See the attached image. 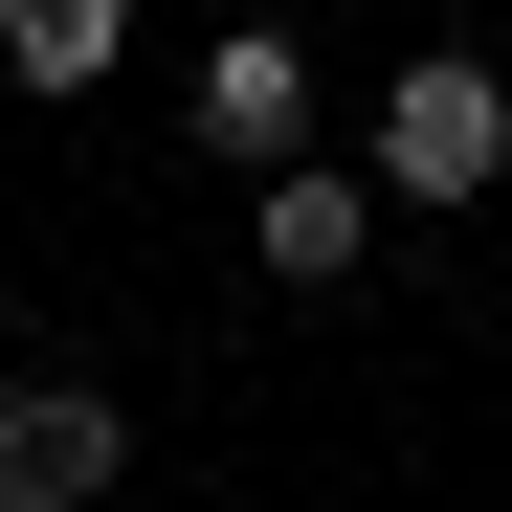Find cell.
I'll return each mask as SVG.
<instances>
[{"instance_id": "6da1fadb", "label": "cell", "mask_w": 512, "mask_h": 512, "mask_svg": "<svg viewBox=\"0 0 512 512\" xmlns=\"http://www.w3.org/2000/svg\"><path fill=\"white\" fill-rule=\"evenodd\" d=\"M357 179H379V223H468V201L512 179V67H490V45H401Z\"/></svg>"}, {"instance_id": "7a4b0ae2", "label": "cell", "mask_w": 512, "mask_h": 512, "mask_svg": "<svg viewBox=\"0 0 512 512\" xmlns=\"http://www.w3.org/2000/svg\"><path fill=\"white\" fill-rule=\"evenodd\" d=\"M112 468H134V401H90V379H0V512H112Z\"/></svg>"}, {"instance_id": "3957f363", "label": "cell", "mask_w": 512, "mask_h": 512, "mask_svg": "<svg viewBox=\"0 0 512 512\" xmlns=\"http://www.w3.org/2000/svg\"><path fill=\"white\" fill-rule=\"evenodd\" d=\"M179 112H201V156H245V179H290V156H312V45L268 23V0H245V23L201 45V90H179Z\"/></svg>"}, {"instance_id": "277c9868", "label": "cell", "mask_w": 512, "mask_h": 512, "mask_svg": "<svg viewBox=\"0 0 512 512\" xmlns=\"http://www.w3.org/2000/svg\"><path fill=\"white\" fill-rule=\"evenodd\" d=\"M379 268V179H357V156H290V179H268V290H357Z\"/></svg>"}, {"instance_id": "5b68a950", "label": "cell", "mask_w": 512, "mask_h": 512, "mask_svg": "<svg viewBox=\"0 0 512 512\" xmlns=\"http://www.w3.org/2000/svg\"><path fill=\"white\" fill-rule=\"evenodd\" d=\"M134 67V0H0V90H45V112H90Z\"/></svg>"}]
</instances>
